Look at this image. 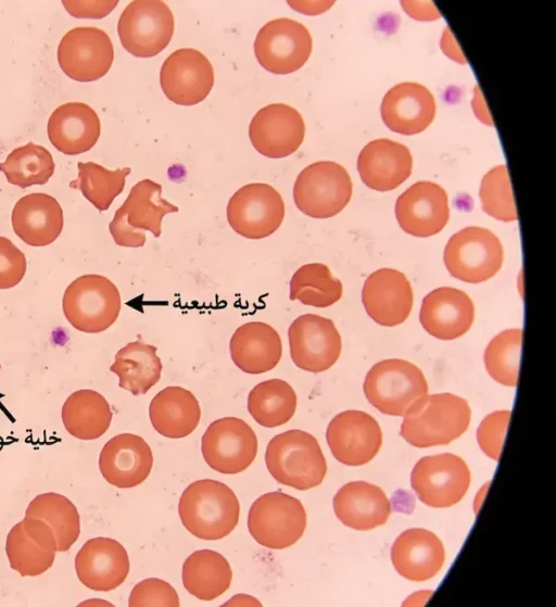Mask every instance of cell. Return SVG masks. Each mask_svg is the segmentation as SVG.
Listing matches in <instances>:
<instances>
[{
	"label": "cell",
	"instance_id": "obj_1",
	"mask_svg": "<svg viewBox=\"0 0 556 607\" xmlns=\"http://www.w3.org/2000/svg\"><path fill=\"white\" fill-rule=\"evenodd\" d=\"M401 437L416 447L446 445L470 423L468 402L451 393L424 395L403 415Z\"/></svg>",
	"mask_w": 556,
	"mask_h": 607
},
{
	"label": "cell",
	"instance_id": "obj_2",
	"mask_svg": "<svg viewBox=\"0 0 556 607\" xmlns=\"http://www.w3.org/2000/svg\"><path fill=\"white\" fill-rule=\"evenodd\" d=\"M178 513L184 527L195 538L220 540L236 528L240 504L225 483L203 479L189 484L182 492Z\"/></svg>",
	"mask_w": 556,
	"mask_h": 607
},
{
	"label": "cell",
	"instance_id": "obj_3",
	"mask_svg": "<svg viewBox=\"0 0 556 607\" xmlns=\"http://www.w3.org/2000/svg\"><path fill=\"white\" fill-rule=\"evenodd\" d=\"M265 463L278 483L302 491L319 485L327 472L316 438L298 429L285 431L269 441Z\"/></svg>",
	"mask_w": 556,
	"mask_h": 607
},
{
	"label": "cell",
	"instance_id": "obj_4",
	"mask_svg": "<svg viewBox=\"0 0 556 607\" xmlns=\"http://www.w3.org/2000/svg\"><path fill=\"white\" fill-rule=\"evenodd\" d=\"M121 294L106 277L88 274L72 281L63 295L67 321L78 331L99 333L109 329L121 312Z\"/></svg>",
	"mask_w": 556,
	"mask_h": 607
},
{
	"label": "cell",
	"instance_id": "obj_5",
	"mask_svg": "<svg viewBox=\"0 0 556 607\" xmlns=\"http://www.w3.org/2000/svg\"><path fill=\"white\" fill-rule=\"evenodd\" d=\"M178 210L162 198L160 184L143 179L131 187L127 199L115 212L109 229L117 245L143 246L147 240L144 231L160 237L163 217Z\"/></svg>",
	"mask_w": 556,
	"mask_h": 607
},
{
	"label": "cell",
	"instance_id": "obj_6",
	"mask_svg": "<svg viewBox=\"0 0 556 607\" xmlns=\"http://www.w3.org/2000/svg\"><path fill=\"white\" fill-rule=\"evenodd\" d=\"M364 393L380 413L403 416L428 393L422 371L413 363L391 358L375 364L366 375Z\"/></svg>",
	"mask_w": 556,
	"mask_h": 607
},
{
	"label": "cell",
	"instance_id": "obj_7",
	"mask_svg": "<svg viewBox=\"0 0 556 607\" xmlns=\"http://www.w3.org/2000/svg\"><path fill=\"white\" fill-rule=\"evenodd\" d=\"M353 184L348 170L332 161L306 166L296 177L293 200L296 207L313 218H329L350 202Z\"/></svg>",
	"mask_w": 556,
	"mask_h": 607
},
{
	"label": "cell",
	"instance_id": "obj_8",
	"mask_svg": "<svg viewBox=\"0 0 556 607\" xmlns=\"http://www.w3.org/2000/svg\"><path fill=\"white\" fill-rule=\"evenodd\" d=\"M306 528L302 503L280 491L261 495L248 515V529L262 546L283 549L296 543Z\"/></svg>",
	"mask_w": 556,
	"mask_h": 607
},
{
	"label": "cell",
	"instance_id": "obj_9",
	"mask_svg": "<svg viewBox=\"0 0 556 607\" xmlns=\"http://www.w3.org/2000/svg\"><path fill=\"white\" fill-rule=\"evenodd\" d=\"M504 250L496 235L489 229L469 226L454 233L444 249L448 273L462 281L479 283L495 276L502 268Z\"/></svg>",
	"mask_w": 556,
	"mask_h": 607
},
{
	"label": "cell",
	"instance_id": "obj_10",
	"mask_svg": "<svg viewBox=\"0 0 556 607\" xmlns=\"http://www.w3.org/2000/svg\"><path fill=\"white\" fill-rule=\"evenodd\" d=\"M174 26V15L164 1L135 0L122 12L117 33L130 54L151 58L167 47Z\"/></svg>",
	"mask_w": 556,
	"mask_h": 607
},
{
	"label": "cell",
	"instance_id": "obj_11",
	"mask_svg": "<svg viewBox=\"0 0 556 607\" xmlns=\"http://www.w3.org/2000/svg\"><path fill=\"white\" fill-rule=\"evenodd\" d=\"M470 470L452 453L421 457L410 473L418 498L434 508L451 507L464 497L470 485Z\"/></svg>",
	"mask_w": 556,
	"mask_h": 607
},
{
	"label": "cell",
	"instance_id": "obj_12",
	"mask_svg": "<svg viewBox=\"0 0 556 607\" xmlns=\"http://www.w3.org/2000/svg\"><path fill=\"white\" fill-rule=\"evenodd\" d=\"M312 47L308 29L288 17L267 22L254 41L256 60L274 74H290L300 69L308 60Z\"/></svg>",
	"mask_w": 556,
	"mask_h": 607
},
{
	"label": "cell",
	"instance_id": "obj_13",
	"mask_svg": "<svg viewBox=\"0 0 556 607\" xmlns=\"http://www.w3.org/2000/svg\"><path fill=\"white\" fill-rule=\"evenodd\" d=\"M285 217V202L270 185L253 182L238 189L227 204L230 227L248 239L273 235Z\"/></svg>",
	"mask_w": 556,
	"mask_h": 607
},
{
	"label": "cell",
	"instance_id": "obj_14",
	"mask_svg": "<svg viewBox=\"0 0 556 607\" xmlns=\"http://www.w3.org/2000/svg\"><path fill=\"white\" fill-rule=\"evenodd\" d=\"M205 463L214 470L233 475L245 470L255 459L257 438L238 417H224L210 423L201 440Z\"/></svg>",
	"mask_w": 556,
	"mask_h": 607
},
{
	"label": "cell",
	"instance_id": "obj_15",
	"mask_svg": "<svg viewBox=\"0 0 556 607\" xmlns=\"http://www.w3.org/2000/svg\"><path fill=\"white\" fill-rule=\"evenodd\" d=\"M290 355L296 367L309 372L329 369L341 354V337L329 318L304 314L288 329Z\"/></svg>",
	"mask_w": 556,
	"mask_h": 607
},
{
	"label": "cell",
	"instance_id": "obj_16",
	"mask_svg": "<svg viewBox=\"0 0 556 607\" xmlns=\"http://www.w3.org/2000/svg\"><path fill=\"white\" fill-rule=\"evenodd\" d=\"M114 59L109 35L97 27L79 26L68 30L58 47L61 69L77 81H93L103 77Z\"/></svg>",
	"mask_w": 556,
	"mask_h": 607
},
{
	"label": "cell",
	"instance_id": "obj_17",
	"mask_svg": "<svg viewBox=\"0 0 556 607\" xmlns=\"http://www.w3.org/2000/svg\"><path fill=\"white\" fill-rule=\"evenodd\" d=\"M160 84L166 98L179 105L203 101L214 85V71L208 59L199 50L181 48L164 61Z\"/></svg>",
	"mask_w": 556,
	"mask_h": 607
},
{
	"label": "cell",
	"instance_id": "obj_18",
	"mask_svg": "<svg viewBox=\"0 0 556 607\" xmlns=\"http://www.w3.org/2000/svg\"><path fill=\"white\" fill-rule=\"evenodd\" d=\"M332 455L348 466L369 463L382 444V432L377 420L362 410H345L336 415L326 432Z\"/></svg>",
	"mask_w": 556,
	"mask_h": 607
},
{
	"label": "cell",
	"instance_id": "obj_19",
	"mask_svg": "<svg viewBox=\"0 0 556 607\" xmlns=\"http://www.w3.org/2000/svg\"><path fill=\"white\" fill-rule=\"evenodd\" d=\"M305 136L302 115L283 103L268 104L256 112L249 126V137L255 150L270 159L294 153Z\"/></svg>",
	"mask_w": 556,
	"mask_h": 607
},
{
	"label": "cell",
	"instance_id": "obj_20",
	"mask_svg": "<svg viewBox=\"0 0 556 607\" xmlns=\"http://www.w3.org/2000/svg\"><path fill=\"white\" fill-rule=\"evenodd\" d=\"M395 216L401 228L415 237L439 233L450 218L446 191L432 181H418L396 200Z\"/></svg>",
	"mask_w": 556,
	"mask_h": 607
},
{
	"label": "cell",
	"instance_id": "obj_21",
	"mask_svg": "<svg viewBox=\"0 0 556 607\" xmlns=\"http://www.w3.org/2000/svg\"><path fill=\"white\" fill-rule=\"evenodd\" d=\"M5 552L13 570L22 577H36L52 567L58 542L46 522L25 516L10 530Z\"/></svg>",
	"mask_w": 556,
	"mask_h": 607
},
{
	"label": "cell",
	"instance_id": "obj_22",
	"mask_svg": "<svg viewBox=\"0 0 556 607\" xmlns=\"http://www.w3.org/2000/svg\"><path fill=\"white\" fill-rule=\"evenodd\" d=\"M362 300L374 321L384 327H394L409 316L414 295L410 282L403 273L381 268L366 279Z\"/></svg>",
	"mask_w": 556,
	"mask_h": 607
},
{
	"label": "cell",
	"instance_id": "obj_23",
	"mask_svg": "<svg viewBox=\"0 0 556 607\" xmlns=\"http://www.w3.org/2000/svg\"><path fill=\"white\" fill-rule=\"evenodd\" d=\"M75 570L86 587L97 592H109L118 587L127 578L128 554L116 540L93 538L77 553Z\"/></svg>",
	"mask_w": 556,
	"mask_h": 607
},
{
	"label": "cell",
	"instance_id": "obj_24",
	"mask_svg": "<svg viewBox=\"0 0 556 607\" xmlns=\"http://www.w3.org/2000/svg\"><path fill=\"white\" fill-rule=\"evenodd\" d=\"M153 455L139 435L122 433L110 439L99 456L103 478L112 485L126 489L142 483L151 472Z\"/></svg>",
	"mask_w": 556,
	"mask_h": 607
},
{
	"label": "cell",
	"instance_id": "obj_25",
	"mask_svg": "<svg viewBox=\"0 0 556 607\" xmlns=\"http://www.w3.org/2000/svg\"><path fill=\"white\" fill-rule=\"evenodd\" d=\"M419 320L432 337L454 340L465 334L472 326L475 305L464 291L441 287L424 298Z\"/></svg>",
	"mask_w": 556,
	"mask_h": 607
},
{
	"label": "cell",
	"instance_id": "obj_26",
	"mask_svg": "<svg viewBox=\"0 0 556 607\" xmlns=\"http://www.w3.org/2000/svg\"><path fill=\"white\" fill-rule=\"evenodd\" d=\"M380 111L389 129L402 135H416L432 123L435 101L427 87L418 83H401L384 94Z\"/></svg>",
	"mask_w": 556,
	"mask_h": 607
},
{
	"label": "cell",
	"instance_id": "obj_27",
	"mask_svg": "<svg viewBox=\"0 0 556 607\" xmlns=\"http://www.w3.org/2000/svg\"><path fill=\"white\" fill-rule=\"evenodd\" d=\"M412 168L413 157L408 148L390 139L368 142L357 159L363 182L377 191L397 188L410 176Z\"/></svg>",
	"mask_w": 556,
	"mask_h": 607
},
{
	"label": "cell",
	"instance_id": "obj_28",
	"mask_svg": "<svg viewBox=\"0 0 556 607\" xmlns=\"http://www.w3.org/2000/svg\"><path fill=\"white\" fill-rule=\"evenodd\" d=\"M395 570L413 582H425L442 569L445 549L441 540L431 531L412 528L402 532L391 547Z\"/></svg>",
	"mask_w": 556,
	"mask_h": 607
},
{
	"label": "cell",
	"instance_id": "obj_29",
	"mask_svg": "<svg viewBox=\"0 0 556 607\" xmlns=\"http://www.w3.org/2000/svg\"><path fill=\"white\" fill-rule=\"evenodd\" d=\"M47 130L50 142L58 151L77 155L97 143L101 124L98 114L88 104L68 102L51 113Z\"/></svg>",
	"mask_w": 556,
	"mask_h": 607
},
{
	"label": "cell",
	"instance_id": "obj_30",
	"mask_svg": "<svg viewBox=\"0 0 556 607\" xmlns=\"http://www.w3.org/2000/svg\"><path fill=\"white\" fill-rule=\"evenodd\" d=\"M12 227L17 237L31 246H45L61 235L63 210L55 198L47 193H29L15 203Z\"/></svg>",
	"mask_w": 556,
	"mask_h": 607
},
{
	"label": "cell",
	"instance_id": "obj_31",
	"mask_svg": "<svg viewBox=\"0 0 556 607\" xmlns=\"http://www.w3.org/2000/svg\"><path fill=\"white\" fill-rule=\"evenodd\" d=\"M230 356L243 372L257 375L274 369L282 356L278 331L263 321L239 326L229 342Z\"/></svg>",
	"mask_w": 556,
	"mask_h": 607
},
{
	"label": "cell",
	"instance_id": "obj_32",
	"mask_svg": "<svg viewBox=\"0 0 556 607\" xmlns=\"http://www.w3.org/2000/svg\"><path fill=\"white\" fill-rule=\"evenodd\" d=\"M333 510L344 526L358 531L384 524L392 511L386 493L365 481L344 484L333 497Z\"/></svg>",
	"mask_w": 556,
	"mask_h": 607
},
{
	"label": "cell",
	"instance_id": "obj_33",
	"mask_svg": "<svg viewBox=\"0 0 556 607\" xmlns=\"http://www.w3.org/2000/svg\"><path fill=\"white\" fill-rule=\"evenodd\" d=\"M149 415L160 434L180 439L194 431L201 418V408L191 391L173 385L164 388L152 399Z\"/></svg>",
	"mask_w": 556,
	"mask_h": 607
},
{
	"label": "cell",
	"instance_id": "obj_34",
	"mask_svg": "<svg viewBox=\"0 0 556 607\" xmlns=\"http://www.w3.org/2000/svg\"><path fill=\"white\" fill-rule=\"evenodd\" d=\"M61 415L66 431L79 440L100 438L113 417L105 397L88 389L72 393L63 404Z\"/></svg>",
	"mask_w": 556,
	"mask_h": 607
},
{
	"label": "cell",
	"instance_id": "obj_35",
	"mask_svg": "<svg viewBox=\"0 0 556 607\" xmlns=\"http://www.w3.org/2000/svg\"><path fill=\"white\" fill-rule=\"evenodd\" d=\"M156 346L142 341L127 343L115 354L110 370L119 381V388L134 395L146 394L161 378L162 362Z\"/></svg>",
	"mask_w": 556,
	"mask_h": 607
},
{
	"label": "cell",
	"instance_id": "obj_36",
	"mask_svg": "<svg viewBox=\"0 0 556 607\" xmlns=\"http://www.w3.org/2000/svg\"><path fill=\"white\" fill-rule=\"evenodd\" d=\"M231 580L228 560L215 551H195L182 565L185 589L201 600H213L224 594Z\"/></svg>",
	"mask_w": 556,
	"mask_h": 607
},
{
	"label": "cell",
	"instance_id": "obj_37",
	"mask_svg": "<svg viewBox=\"0 0 556 607\" xmlns=\"http://www.w3.org/2000/svg\"><path fill=\"white\" fill-rule=\"evenodd\" d=\"M293 388L281 379H269L256 384L248 396V410L265 428L287 423L296 409Z\"/></svg>",
	"mask_w": 556,
	"mask_h": 607
},
{
	"label": "cell",
	"instance_id": "obj_38",
	"mask_svg": "<svg viewBox=\"0 0 556 607\" xmlns=\"http://www.w3.org/2000/svg\"><path fill=\"white\" fill-rule=\"evenodd\" d=\"M25 516L46 522L53 531L58 552H66L77 541L80 521L76 506L64 495L48 492L37 495L29 503Z\"/></svg>",
	"mask_w": 556,
	"mask_h": 607
},
{
	"label": "cell",
	"instance_id": "obj_39",
	"mask_svg": "<svg viewBox=\"0 0 556 607\" xmlns=\"http://www.w3.org/2000/svg\"><path fill=\"white\" fill-rule=\"evenodd\" d=\"M343 288L328 266L321 263L302 265L290 280V300L304 305L328 307L342 296Z\"/></svg>",
	"mask_w": 556,
	"mask_h": 607
},
{
	"label": "cell",
	"instance_id": "obj_40",
	"mask_svg": "<svg viewBox=\"0 0 556 607\" xmlns=\"http://www.w3.org/2000/svg\"><path fill=\"white\" fill-rule=\"evenodd\" d=\"M0 170L11 185L27 188L48 182L54 173V161L45 147L28 142L15 148L0 163Z\"/></svg>",
	"mask_w": 556,
	"mask_h": 607
},
{
	"label": "cell",
	"instance_id": "obj_41",
	"mask_svg": "<svg viewBox=\"0 0 556 607\" xmlns=\"http://www.w3.org/2000/svg\"><path fill=\"white\" fill-rule=\"evenodd\" d=\"M78 176L70 182V187L81 191L83 195L99 211H106L113 200L123 191L129 167L115 170L93 163L79 162Z\"/></svg>",
	"mask_w": 556,
	"mask_h": 607
},
{
	"label": "cell",
	"instance_id": "obj_42",
	"mask_svg": "<svg viewBox=\"0 0 556 607\" xmlns=\"http://www.w3.org/2000/svg\"><path fill=\"white\" fill-rule=\"evenodd\" d=\"M522 334V329L504 330L490 341L484 351L486 371L501 384L517 385Z\"/></svg>",
	"mask_w": 556,
	"mask_h": 607
},
{
	"label": "cell",
	"instance_id": "obj_43",
	"mask_svg": "<svg viewBox=\"0 0 556 607\" xmlns=\"http://www.w3.org/2000/svg\"><path fill=\"white\" fill-rule=\"evenodd\" d=\"M482 210L502 220L517 219L515 201L506 165L491 168L482 178L479 191Z\"/></svg>",
	"mask_w": 556,
	"mask_h": 607
},
{
	"label": "cell",
	"instance_id": "obj_44",
	"mask_svg": "<svg viewBox=\"0 0 556 607\" xmlns=\"http://www.w3.org/2000/svg\"><path fill=\"white\" fill-rule=\"evenodd\" d=\"M128 605L139 606H179V597L175 589L164 580L149 578L140 581L132 589Z\"/></svg>",
	"mask_w": 556,
	"mask_h": 607
},
{
	"label": "cell",
	"instance_id": "obj_45",
	"mask_svg": "<svg viewBox=\"0 0 556 607\" xmlns=\"http://www.w3.org/2000/svg\"><path fill=\"white\" fill-rule=\"evenodd\" d=\"M510 410H498L488 415L477 430V440L483 453L498 460L505 433L508 427Z\"/></svg>",
	"mask_w": 556,
	"mask_h": 607
},
{
	"label": "cell",
	"instance_id": "obj_46",
	"mask_svg": "<svg viewBox=\"0 0 556 607\" xmlns=\"http://www.w3.org/2000/svg\"><path fill=\"white\" fill-rule=\"evenodd\" d=\"M26 268L25 254L10 239L0 236V289L17 286Z\"/></svg>",
	"mask_w": 556,
	"mask_h": 607
},
{
	"label": "cell",
	"instance_id": "obj_47",
	"mask_svg": "<svg viewBox=\"0 0 556 607\" xmlns=\"http://www.w3.org/2000/svg\"><path fill=\"white\" fill-rule=\"evenodd\" d=\"M118 3V0H63L65 10L78 18H102Z\"/></svg>",
	"mask_w": 556,
	"mask_h": 607
},
{
	"label": "cell",
	"instance_id": "obj_48",
	"mask_svg": "<svg viewBox=\"0 0 556 607\" xmlns=\"http://www.w3.org/2000/svg\"><path fill=\"white\" fill-rule=\"evenodd\" d=\"M401 4L404 7V10L413 16V18L421 20V21H430L439 18L440 14L437 11L435 7L430 9L421 8L422 2H405L402 1Z\"/></svg>",
	"mask_w": 556,
	"mask_h": 607
},
{
	"label": "cell",
	"instance_id": "obj_49",
	"mask_svg": "<svg viewBox=\"0 0 556 607\" xmlns=\"http://www.w3.org/2000/svg\"><path fill=\"white\" fill-rule=\"evenodd\" d=\"M447 30L448 29L445 30V35L442 37V46H445V47L448 46V48H450V49L445 50V53L448 56L455 59L457 62L464 63L465 60L462 56V53L459 52V50L457 48V45L456 43L454 46L450 45V35H447Z\"/></svg>",
	"mask_w": 556,
	"mask_h": 607
},
{
	"label": "cell",
	"instance_id": "obj_50",
	"mask_svg": "<svg viewBox=\"0 0 556 607\" xmlns=\"http://www.w3.org/2000/svg\"><path fill=\"white\" fill-rule=\"evenodd\" d=\"M0 368H1V365H0Z\"/></svg>",
	"mask_w": 556,
	"mask_h": 607
}]
</instances>
